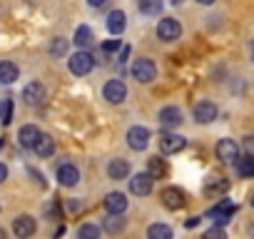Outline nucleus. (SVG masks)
Masks as SVG:
<instances>
[{
  "mask_svg": "<svg viewBox=\"0 0 254 239\" xmlns=\"http://www.w3.org/2000/svg\"><path fill=\"white\" fill-rule=\"evenodd\" d=\"M67 67H70V72H72V75L82 77V75H87V72L95 67V58H92V53L77 50L75 55H70V60H67Z\"/></svg>",
  "mask_w": 254,
  "mask_h": 239,
  "instance_id": "nucleus-1",
  "label": "nucleus"
},
{
  "mask_svg": "<svg viewBox=\"0 0 254 239\" xmlns=\"http://www.w3.org/2000/svg\"><path fill=\"white\" fill-rule=\"evenodd\" d=\"M132 77H135L137 82L147 85V82H152V80L157 77V65H155L150 58H140V60H135V65H132Z\"/></svg>",
  "mask_w": 254,
  "mask_h": 239,
  "instance_id": "nucleus-2",
  "label": "nucleus"
},
{
  "mask_svg": "<svg viewBox=\"0 0 254 239\" xmlns=\"http://www.w3.org/2000/svg\"><path fill=\"white\" fill-rule=\"evenodd\" d=\"M180 35H182L180 20H175V18H162V20L157 23V38H160L162 43H175V40H180Z\"/></svg>",
  "mask_w": 254,
  "mask_h": 239,
  "instance_id": "nucleus-3",
  "label": "nucleus"
},
{
  "mask_svg": "<svg viewBox=\"0 0 254 239\" xmlns=\"http://www.w3.org/2000/svg\"><path fill=\"white\" fill-rule=\"evenodd\" d=\"M214 152H217V160L222 165H234L239 160V147H237L234 140H219L217 147H214Z\"/></svg>",
  "mask_w": 254,
  "mask_h": 239,
  "instance_id": "nucleus-4",
  "label": "nucleus"
},
{
  "mask_svg": "<svg viewBox=\"0 0 254 239\" xmlns=\"http://www.w3.org/2000/svg\"><path fill=\"white\" fill-rule=\"evenodd\" d=\"M127 145H130V150H135V152L147 150V145H150V132H147V127L135 125V127L127 130Z\"/></svg>",
  "mask_w": 254,
  "mask_h": 239,
  "instance_id": "nucleus-5",
  "label": "nucleus"
},
{
  "mask_svg": "<svg viewBox=\"0 0 254 239\" xmlns=\"http://www.w3.org/2000/svg\"><path fill=\"white\" fill-rule=\"evenodd\" d=\"M234 212H237V204L229 202V199H222V202H217V207L209 209V217L214 219V227H222V224H227L232 219Z\"/></svg>",
  "mask_w": 254,
  "mask_h": 239,
  "instance_id": "nucleus-6",
  "label": "nucleus"
},
{
  "mask_svg": "<svg viewBox=\"0 0 254 239\" xmlns=\"http://www.w3.org/2000/svg\"><path fill=\"white\" fill-rule=\"evenodd\" d=\"M192 115H194V120H197L199 125H209V122H214V120H217V105L212 100H202V102L194 105Z\"/></svg>",
  "mask_w": 254,
  "mask_h": 239,
  "instance_id": "nucleus-7",
  "label": "nucleus"
},
{
  "mask_svg": "<svg viewBox=\"0 0 254 239\" xmlns=\"http://www.w3.org/2000/svg\"><path fill=\"white\" fill-rule=\"evenodd\" d=\"M187 147V140L182 137V135H177V132H165L162 137H160V150L165 152V155H177V152H182Z\"/></svg>",
  "mask_w": 254,
  "mask_h": 239,
  "instance_id": "nucleus-8",
  "label": "nucleus"
},
{
  "mask_svg": "<svg viewBox=\"0 0 254 239\" xmlns=\"http://www.w3.org/2000/svg\"><path fill=\"white\" fill-rule=\"evenodd\" d=\"M35 229H38V224L30 214H20V217L13 219V232H15L18 239H30L35 234Z\"/></svg>",
  "mask_w": 254,
  "mask_h": 239,
  "instance_id": "nucleus-9",
  "label": "nucleus"
},
{
  "mask_svg": "<svg viewBox=\"0 0 254 239\" xmlns=\"http://www.w3.org/2000/svg\"><path fill=\"white\" fill-rule=\"evenodd\" d=\"M102 95H105V100H107V102L120 105V102H125V97H127V87H125V82H122V80H110V82L105 85Z\"/></svg>",
  "mask_w": 254,
  "mask_h": 239,
  "instance_id": "nucleus-10",
  "label": "nucleus"
},
{
  "mask_svg": "<svg viewBox=\"0 0 254 239\" xmlns=\"http://www.w3.org/2000/svg\"><path fill=\"white\" fill-rule=\"evenodd\" d=\"M152 177L147 175V172H137L132 179H130V192L132 194H137V197H147L150 192H152Z\"/></svg>",
  "mask_w": 254,
  "mask_h": 239,
  "instance_id": "nucleus-11",
  "label": "nucleus"
},
{
  "mask_svg": "<svg viewBox=\"0 0 254 239\" xmlns=\"http://www.w3.org/2000/svg\"><path fill=\"white\" fill-rule=\"evenodd\" d=\"M160 199H162V204H165L167 209H182L185 202H187V199H185V192L177 189V187H167V189H162Z\"/></svg>",
  "mask_w": 254,
  "mask_h": 239,
  "instance_id": "nucleus-12",
  "label": "nucleus"
},
{
  "mask_svg": "<svg viewBox=\"0 0 254 239\" xmlns=\"http://www.w3.org/2000/svg\"><path fill=\"white\" fill-rule=\"evenodd\" d=\"M157 120H160V125L165 127V130H170V127H180L182 125V112H180V107H162L160 110V115H157Z\"/></svg>",
  "mask_w": 254,
  "mask_h": 239,
  "instance_id": "nucleus-13",
  "label": "nucleus"
},
{
  "mask_svg": "<svg viewBox=\"0 0 254 239\" xmlns=\"http://www.w3.org/2000/svg\"><path fill=\"white\" fill-rule=\"evenodd\" d=\"M23 100H25V105H30V107L40 105V102L45 100V87H43L40 82H30V85H25V90H23Z\"/></svg>",
  "mask_w": 254,
  "mask_h": 239,
  "instance_id": "nucleus-14",
  "label": "nucleus"
},
{
  "mask_svg": "<svg viewBox=\"0 0 254 239\" xmlns=\"http://www.w3.org/2000/svg\"><path fill=\"white\" fill-rule=\"evenodd\" d=\"M58 182H60L63 187H75V184L80 182L77 167H75V165H60V167H58Z\"/></svg>",
  "mask_w": 254,
  "mask_h": 239,
  "instance_id": "nucleus-15",
  "label": "nucleus"
},
{
  "mask_svg": "<svg viewBox=\"0 0 254 239\" xmlns=\"http://www.w3.org/2000/svg\"><path fill=\"white\" fill-rule=\"evenodd\" d=\"M105 209H107V214H122L127 209V197L122 192H110L105 197Z\"/></svg>",
  "mask_w": 254,
  "mask_h": 239,
  "instance_id": "nucleus-16",
  "label": "nucleus"
},
{
  "mask_svg": "<svg viewBox=\"0 0 254 239\" xmlns=\"http://www.w3.org/2000/svg\"><path fill=\"white\" fill-rule=\"evenodd\" d=\"M33 152H35L38 157H50V155L55 152V140H53L50 135H43V132H40V137H38L35 145H33Z\"/></svg>",
  "mask_w": 254,
  "mask_h": 239,
  "instance_id": "nucleus-17",
  "label": "nucleus"
},
{
  "mask_svg": "<svg viewBox=\"0 0 254 239\" xmlns=\"http://www.w3.org/2000/svg\"><path fill=\"white\" fill-rule=\"evenodd\" d=\"M18 77H20V70H18V65H15L13 60H3V62H0V82L10 85V82H15Z\"/></svg>",
  "mask_w": 254,
  "mask_h": 239,
  "instance_id": "nucleus-18",
  "label": "nucleus"
},
{
  "mask_svg": "<svg viewBox=\"0 0 254 239\" xmlns=\"http://www.w3.org/2000/svg\"><path fill=\"white\" fill-rule=\"evenodd\" d=\"M75 45H77L80 50H85V53L95 45V35H92V30H90L87 25H80V28L75 30Z\"/></svg>",
  "mask_w": 254,
  "mask_h": 239,
  "instance_id": "nucleus-19",
  "label": "nucleus"
},
{
  "mask_svg": "<svg viewBox=\"0 0 254 239\" xmlns=\"http://www.w3.org/2000/svg\"><path fill=\"white\" fill-rule=\"evenodd\" d=\"M107 175L110 179H125L130 177V165H127V160H112L107 165Z\"/></svg>",
  "mask_w": 254,
  "mask_h": 239,
  "instance_id": "nucleus-20",
  "label": "nucleus"
},
{
  "mask_svg": "<svg viewBox=\"0 0 254 239\" xmlns=\"http://www.w3.org/2000/svg\"><path fill=\"white\" fill-rule=\"evenodd\" d=\"M127 18H125V13L122 10H112L110 15H107V30L112 33V35H122L125 33V23Z\"/></svg>",
  "mask_w": 254,
  "mask_h": 239,
  "instance_id": "nucleus-21",
  "label": "nucleus"
},
{
  "mask_svg": "<svg viewBox=\"0 0 254 239\" xmlns=\"http://www.w3.org/2000/svg\"><path fill=\"white\" fill-rule=\"evenodd\" d=\"M102 227H105L107 234H122L125 227H127V222L122 219V214H107L105 222H102Z\"/></svg>",
  "mask_w": 254,
  "mask_h": 239,
  "instance_id": "nucleus-22",
  "label": "nucleus"
},
{
  "mask_svg": "<svg viewBox=\"0 0 254 239\" xmlns=\"http://www.w3.org/2000/svg\"><path fill=\"white\" fill-rule=\"evenodd\" d=\"M38 137H40V130H38L35 125H25V127L20 130V135H18V140H20V145H23L25 150H33V145H35Z\"/></svg>",
  "mask_w": 254,
  "mask_h": 239,
  "instance_id": "nucleus-23",
  "label": "nucleus"
},
{
  "mask_svg": "<svg viewBox=\"0 0 254 239\" xmlns=\"http://www.w3.org/2000/svg\"><path fill=\"white\" fill-rule=\"evenodd\" d=\"M234 167H237V172H239V177H244V179H249V177H254V155H239V160L234 162Z\"/></svg>",
  "mask_w": 254,
  "mask_h": 239,
  "instance_id": "nucleus-24",
  "label": "nucleus"
},
{
  "mask_svg": "<svg viewBox=\"0 0 254 239\" xmlns=\"http://www.w3.org/2000/svg\"><path fill=\"white\" fill-rule=\"evenodd\" d=\"M147 175H150L152 179H162V177L167 175V162H165L162 157H152V160L147 162Z\"/></svg>",
  "mask_w": 254,
  "mask_h": 239,
  "instance_id": "nucleus-25",
  "label": "nucleus"
},
{
  "mask_svg": "<svg viewBox=\"0 0 254 239\" xmlns=\"http://www.w3.org/2000/svg\"><path fill=\"white\" fill-rule=\"evenodd\" d=\"M142 15H160L162 13V0H137Z\"/></svg>",
  "mask_w": 254,
  "mask_h": 239,
  "instance_id": "nucleus-26",
  "label": "nucleus"
},
{
  "mask_svg": "<svg viewBox=\"0 0 254 239\" xmlns=\"http://www.w3.org/2000/svg\"><path fill=\"white\" fill-rule=\"evenodd\" d=\"M147 239H172V229L167 224H150L147 227Z\"/></svg>",
  "mask_w": 254,
  "mask_h": 239,
  "instance_id": "nucleus-27",
  "label": "nucleus"
},
{
  "mask_svg": "<svg viewBox=\"0 0 254 239\" xmlns=\"http://www.w3.org/2000/svg\"><path fill=\"white\" fill-rule=\"evenodd\" d=\"M229 189V182L224 177H209L207 184H204V192L207 194H214V192H227Z\"/></svg>",
  "mask_w": 254,
  "mask_h": 239,
  "instance_id": "nucleus-28",
  "label": "nucleus"
},
{
  "mask_svg": "<svg viewBox=\"0 0 254 239\" xmlns=\"http://www.w3.org/2000/svg\"><path fill=\"white\" fill-rule=\"evenodd\" d=\"M102 237V229L97 227V224H82L80 229H77V239H100Z\"/></svg>",
  "mask_w": 254,
  "mask_h": 239,
  "instance_id": "nucleus-29",
  "label": "nucleus"
},
{
  "mask_svg": "<svg viewBox=\"0 0 254 239\" xmlns=\"http://www.w3.org/2000/svg\"><path fill=\"white\" fill-rule=\"evenodd\" d=\"M0 122H3V125L13 122V100H3V102H0Z\"/></svg>",
  "mask_w": 254,
  "mask_h": 239,
  "instance_id": "nucleus-30",
  "label": "nucleus"
},
{
  "mask_svg": "<svg viewBox=\"0 0 254 239\" xmlns=\"http://www.w3.org/2000/svg\"><path fill=\"white\" fill-rule=\"evenodd\" d=\"M67 53V40L65 38H55L53 43H50V55H65Z\"/></svg>",
  "mask_w": 254,
  "mask_h": 239,
  "instance_id": "nucleus-31",
  "label": "nucleus"
},
{
  "mask_svg": "<svg viewBox=\"0 0 254 239\" xmlns=\"http://www.w3.org/2000/svg\"><path fill=\"white\" fill-rule=\"evenodd\" d=\"M202 239H227V232L222 227H212V229H207L202 234Z\"/></svg>",
  "mask_w": 254,
  "mask_h": 239,
  "instance_id": "nucleus-32",
  "label": "nucleus"
},
{
  "mask_svg": "<svg viewBox=\"0 0 254 239\" xmlns=\"http://www.w3.org/2000/svg\"><path fill=\"white\" fill-rule=\"evenodd\" d=\"M45 217H48V219H60V204H58V202L45 204Z\"/></svg>",
  "mask_w": 254,
  "mask_h": 239,
  "instance_id": "nucleus-33",
  "label": "nucleus"
},
{
  "mask_svg": "<svg viewBox=\"0 0 254 239\" xmlns=\"http://www.w3.org/2000/svg\"><path fill=\"white\" fill-rule=\"evenodd\" d=\"M102 50L105 53H117V50H122V43L120 40H105L102 43Z\"/></svg>",
  "mask_w": 254,
  "mask_h": 239,
  "instance_id": "nucleus-34",
  "label": "nucleus"
},
{
  "mask_svg": "<svg viewBox=\"0 0 254 239\" xmlns=\"http://www.w3.org/2000/svg\"><path fill=\"white\" fill-rule=\"evenodd\" d=\"M5 179H8V167H5L3 162H0V184H3Z\"/></svg>",
  "mask_w": 254,
  "mask_h": 239,
  "instance_id": "nucleus-35",
  "label": "nucleus"
},
{
  "mask_svg": "<svg viewBox=\"0 0 254 239\" xmlns=\"http://www.w3.org/2000/svg\"><path fill=\"white\" fill-rule=\"evenodd\" d=\"M197 224H199V217H190V219L185 222V227H187V229H192V227H197Z\"/></svg>",
  "mask_w": 254,
  "mask_h": 239,
  "instance_id": "nucleus-36",
  "label": "nucleus"
},
{
  "mask_svg": "<svg viewBox=\"0 0 254 239\" xmlns=\"http://www.w3.org/2000/svg\"><path fill=\"white\" fill-rule=\"evenodd\" d=\"M127 58H130V48H127V45H125V48L120 50V62H125Z\"/></svg>",
  "mask_w": 254,
  "mask_h": 239,
  "instance_id": "nucleus-37",
  "label": "nucleus"
},
{
  "mask_svg": "<svg viewBox=\"0 0 254 239\" xmlns=\"http://www.w3.org/2000/svg\"><path fill=\"white\" fill-rule=\"evenodd\" d=\"M87 3H90L92 8H102V5L107 3V0H87Z\"/></svg>",
  "mask_w": 254,
  "mask_h": 239,
  "instance_id": "nucleus-38",
  "label": "nucleus"
},
{
  "mask_svg": "<svg viewBox=\"0 0 254 239\" xmlns=\"http://www.w3.org/2000/svg\"><path fill=\"white\" fill-rule=\"evenodd\" d=\"M244 145L249 147V155H252V152H254V137H247V142H244Z\"/></svg>",
  "mask_w": 254,
  "mask_h": 239,
  "instance_id": "nucleus-39",
  "label": "nucleus"
},
{
  "mask_svg": "<svg viewBox=\"0 0 254 239\" xmlns=\"http://www.w3.org/2000/svg\"><path fill=\"white\" fill-rule=\"evenodd\" d=\"M80 207H82V204H80V202H75V199H72V202H70V212H77V209H80Z\"/></svg>",
  "mask_w": 254,
  "mask_h": 239,
  "instance_id": "nucleus-40",
  "label": "nucleus"
},
{
  "mask_svg": "<svg viewBox=\"0 0 254 239\" xmlns=\"http://www.w3.org/2000/svg\"><path fill=\"white\" fill-rule=\"evenodd\" d=\"M63 232H65V227H63V224H60V227H58V229H55V239H58V237H63Z\"/></svg>",
  "mask_w": 254,
  "mask_h": 239,
  "instance_id": "nucleus-41",
  "label": "nucleus"
},
{
  "mask_svg": "<svg viewBox=\"0 0 254 239\" xmlns=\"http://www.w3.org/2000/svg\"><path fill=\"white\" fill-rule=\"evenodd\" d=\"M197 3H199V5H212L214 0H197Z\"/></svg>",
  "mask_w": 254,
  "mask_h": 239,
  "instance_id": "nucleus-42",
  "label": "nucleus"
},
{
  "mask_svg": "<svg viewBox=\"0 0 254 239\" xmlns=\"http://www.w3.org/2000/svg\"><path fill=\"white\" fill-rule=\"evenodd\" d=\"M249 55H252V60H254V40L249 43Z\"/></svg>",
  "mask_w": 254,
  "mask_h": 239,
  "instance_id": "nucleus-43",
  "label": "nucleus"
},
{
  "mask_svg": "<svg viewBox=\"0 0 254 239\" xmlns=\"http://www.w3.org/2000/svg\"><path fill=\"white\" fill-rule=\"evenodd\" d=\"M0 239H8V234H5V229H0Z\"/></svg>",
  "mask_w": 254,
  "mask_h": 239,
  "instance_id": "nucleus-44",
  "label": "nucleus"
},
{
  "mask_svg": "<svg viewBox=\"0 0 254 239\" xmlns=\"http://www.w3.org/2000/svg\"><path fill=\"white\" fill-rule=\"evenodd\" d=\"M249 204H252V209H254V192H252V197H249Z\"/></svg>",
  "mask_w": 254,
  "mask_h": 239,
  "instance_id": "nucleus-45",
  "label": "nucleus"
},
{
  "mask_svg": "<svg viewBox=\"0 0 254 239\" xmlns=\"http://www.w3.org/2000/svg\"><path fill=\"white\" fill-rule=\"evenodd\" d=\"M0 147H3V137H0Z\"/></svg>",
  "mask_w": 254,
  "mask_h": 239,
  "instance_id": "nucleus-46",
  "label": "nucleus"
}]
</instances>
